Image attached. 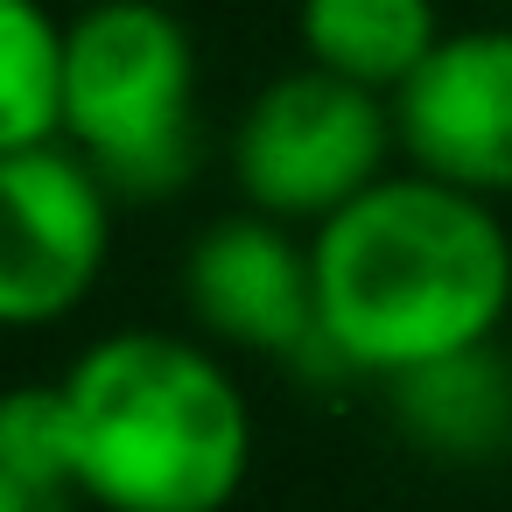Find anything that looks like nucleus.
Masks as SVG:
<instances>
[{
    "mask_svg": "<svg viewBox=\"0 0 512 512\" xmlns=\"http://www.w3.org/2000/svg\"><path fill=\"white\" fill-rule=\"evenodd\" d=\"M225 162L246 211L316 232L323 218H337L344 204H358L372 183L400 169L393 99L330 78L316 64H295L239 106Z\"/></svg>",
    "mask_w": 512,
    "mask_h": 512,
    "instance_id": "obj_4",
    "label": "nucleus"
},
{
    "mask_svg": "<svg viewBox=\"0 0 512 512\" xmlns=\"http://www.w3.org/2000/svg\"><path fill=\"white\" fill-rule=\"evenodd\" d=\"M71 477L99 512H232L253 470V407L211 337L113 330L71 358Z\"/></svg>",
    "mask_w": 512,
    "mask_h": 512,
    "instance_id": "obj_2",
    "label": "nucleus"
},
{
    "mask_svg": "<svg viewBox=\"0 0 512 512\" xmlns=\"http://www.w3.org/2000/svg\"><path fill=\"white\" fill-rule=\"evenodd\" d=\"M71 15L50 0H0V155L64 141Z\"/></svg>",
    "mask_w": 512,
    "mask_h": 512,
    "instance_id": "obj_9",
    "label": "nucleus"
},
{
    "mask_svg": "<svg viewBox=\"0 0 512 512\" xmlns=\"http://www.w3.org/2000/svg\"><path fill=\"white\" fill-rule=\"evenodd\" d=\"M0 512H85V491L57 477H0Z\"/></svg>",
    "mask_w": 512,
    "mask_h": 512,
    "instance_id": "obj_11",
    "label": "nucleus"
},
{
    "mask_svg": "<svg viewBox=\"0 0 512 512\" xmlns=\"http://www.w3.org/2000/svg\"><path fill=\"white\" fill-rule=\"evenodd\" d=\"M183 309L197 337L253 358H309L316 351V260L309 232L267 211L211 218L183 253Z\"/></svg>",
    "mask_w": 512,
    "mask_h": 512,
    "instance_id": "obj_6",
    "label": "nucleus"
},
{
    "mask_svg": "<svg viewBox=\"0 0 512 512\" xmlns=\"http://www.w3.org/2000/svg\"><path fill=\"white\" fill-rule=\"evenodd\" d=\"M316 358L358 379H414L491 351L512 316V232L498 204L393 169L309 232Z\"/></svg>",
    "mask_w": 512,
    "mask_h": 512,
    "instance_id": "obj_1",
    "label": "nucleus"
},
{
    "mask_svg": "<svg viewBox=\"0 0 512 512\" xmlns=\"http://www.w3.org/2000/svg\"><path fill=\"white\" fill-rule=\"evenodd\" d=\"M393 127L407 169L484 204L512 197V29H449L393 92Z\"/></svg>",
    "mask_w": 512,
    "mask_h": 512,
    "instance_id": "obj_7",
    "label": "nucleus"
},
{
    "mask_svg": "<svg viewBox=\"0 0 512 512\" xmlns=\"http://www.w3.org/2000/svg\"><path fill=\"white\" fill-rule=\"evenodd\" d=\"M120 190L64 141L0 155V316L15 330L64 323L113 260Z\"/></svg>",
    "mask_w": 512,
    "mask_h": 512,
    "instance_id": "obj_5",
    "label": "nucleus"
},
{
    "mask_svg": "<svg viewBox=\"0 0 512 512\" xmlns=\"http://www.w3.org/2000/svg\"><path fill=\"white\" fill-rule=\"evenodd\" d=\"M64 148L120 197H176L197 176V43L162 0H85L71 15Z\"/></svg>",
    "mask_w": 512,
    "mask_h": 512,
    "instance_id": "obj_3",
    "label": "nucleus"
},
{
    "mask_svg": "<svg viewBox=\"0 0 512 512\" xmlns=\"http://www.w3.org/2000/svg\"><path fill=\"white\" fill-rule=\"evenodd\" d=\"M442 15L435 0H302L295 8V43L302 64L351 78L365 92H400L442 43Z\"/></svg>",
    "mask_w": 512,
    "mask_h": 512,
    "instance_id": "obj_8",
    "label": "nucleus"
},
{
    "mask_svg": "<svg viewBox=\"0 0 512 512\" xmlns=\"http://www.w3.org/2000/svg\"><path fill=\"white\" fill-rule=\"evenodd\" d=\"M393 407L400 428L442 456H491L512 442V372H498V351H470L400 379Z\"/></svg>",
    "mask_w": 512,
    "mask_h": 512,
    "instance_id": "obj_10",
    "label": "nucleus"
}]
</instances>
